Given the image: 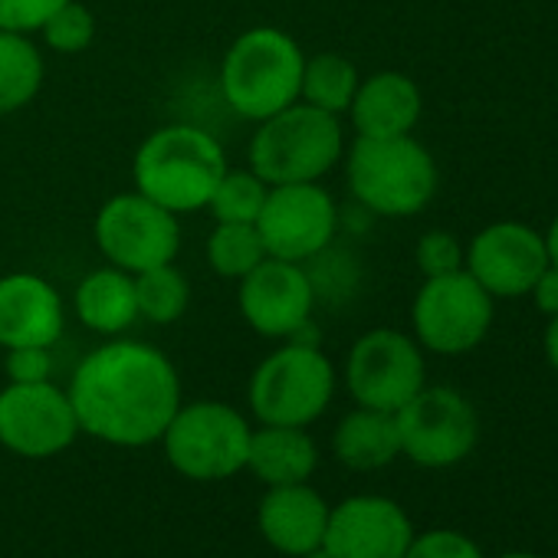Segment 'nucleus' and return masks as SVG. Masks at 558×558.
Here are the masks:
<instances>
[{"label": "nucleus", "mask_w": 558, "mask_h": 558, "mask_svg": "<svg viewBox=\"0 0 558 558\" xmlns=\"http://www.w3.org/2000/svg\"><path fill=\"white\" fill-rule=\"evenodd\" d=\"M345 385L359 408L395 414L427 385L424 349L398 329H372L349 349Z\"/></svg>", "instance_id": "12"}, {"label": "nucleus", "mask_w": 558, "mask_h": 558, "mask_svg": "<svg viewBox=\"0 0 558 558\" xmlns=\"http://www.w3.org/2000/svg\"><path fill=\"white\" fill-rule=\"evenodd\" d=\"M266 191L269 184L253 168H227L204 210H210L214 223H256Z\"/></svg>", "instance_id": "27"}, {"label": "nucleus", "mask_w": 558, "mask_h": 558, "mask_svg": "<svg viewBox=\"0 0 558 558\" xmlns=\"http://www.w3.org/2000/svg\"><path fill=\"white\" fill-rule=\"evenodd\" d=\"M319 290L303 263L266 256L256 269L240 279L236 306L243 323L263 339L306 342L313 332V310ZM319 345V342H316Z\"/></svg>", "instance_id": "13"}, {"label": "nucleus", "mask_w": 558, "mask_h": 558, "mask_svg": "<svg viewBox=\"0 0 558 558\" xmlns=\"http://www.w3.org/2000/svg\"><path fill=\"white\" fill-rule=\"evenodd\" d=\"M493 296L466 269L430 276L414 293L411 326L421 349L434 355H466L493 329Z\"/></svg>", "instance_id": "8"}, {"label": "nucleus", "mask_w": 558, "mask_h": 558, "mask_svg": "<svg viewBox=\"0 0 558 558\" xmlns=\"http://www.w3.org/2000/svg\"><path fill=\"white\" fill-rule=\"evenodd\" d=\"M404 558H483L476 542L453 529H430L424 535H414Z\"/></svg>", "instance_id": "31"}, {"label": "nucleus", "mask_w": 558, "mask_h": 558, "mask_svg": "<svg viewBox=\"0 0 558 558\" xmlns=\"http://www.w3.org/2000/svg\"><path fill=\"white\" fill-rule=\"evenodd\" d=\"M545 250H548V263H551V266H558V214H555V217H551V223H548Z\"/></svg>", "instance_id": "35"}, {"label": "nucleus", "mask_w": 558, "mask_h": 558, "mask_svg": "<svg viewBox=\"0 0 558 558\" xmlns=\"http://www.w3.org/2000/svg\"><path fill=\"white\" fill-rule=\"evenodd\" d=\"M138 319L151 326H174L191 306V283L174 263H161L135 272Z\"/></svg>", "instance_id": "25"}, {"label": "nucleus", "mask_w": 558, "mask_h": 558, "mask_svg": "<svg viewBox=\"0 0 558 558\" xmlns=\"http://www.w3.org/2000/svg\"><path fill=\"white\" fill-rule=\"evenodd\" d=\"M256 230L266 256L310 263L332 246L339 230V204L323 181L269 184Z\"/></svg>", "instance_id": "11"}, {"label": "nucleus", "mask_w": 558, "mask_h": 558, "mask_svg": "<svg viewBox=\"0 0 558 558\" xmlns=\"http://www.w3.org/2000/svg\"><path fill=\"white\" fill-rule=\"evenodd\" d=\"M359 83H362L359 66L349 57L332 53V50L316 53V57H306V63H303L300 99L342 119V116H349Z\"/></svg>", "instance_id": "24"}, {"label": "nucleus", "mask_w": 558, "mask_h": 558, "mask_svg": "<svg viewBox=\"0 0 558 558\" xmlns=\"http://www.w3.org/2000/svg\"><path fill=\"white\" fill-rule=\"evenodd\" d=\"M47 80V63L34 37L0 31V116L27 109Z\"/></svg>", "instance_id": "23"}, {"label": "nucleus", "mask_w": 558, "mask_h": 558, "mask_svg": "<svg viewBox=\"0 0 558 558\" xmlns=\"http://www.w3.org/2000/svg\"><path fill=\"white\" fill-rule=\"evenodd\" d=\"M300 558H336L326 545H319V548H313V551H306V555H300Z\"/></svg>", "instance_id": "36"}, {"label": "nucleus", "mask_w": 558, "mask_h": 558, "mask_svg": "<svg viewBox=\"0 0 558 558\" xmlns=\"http://www.w3.org/2000/svg\"><path fill=\"white\" fill-rule=\"evenodd\" d=\"M542 349H545V359H548V365L558 372V316H551V319H548V326H545V336H542Z\"/></svg>", "instance_id": "34"}, {"label": "nucleus", "mask_w": 558, "mask_h": 558, "mask_svg": "<svg viewBox=\"0 0 558 558\" xmlns=\"http://www.w3.org/2000/svg\"><path fill=\"white\" fill-rule=\"evenodd\" d=\"M499 558H538V555H532V551H506Z\"/></svg>", "instance_id": "37"}, {"label": "nucleus", "mask_w": 558, "mask_h": 558, "mask_svg": "<svg viewBox=\"0 0 558 558\" xmlns=\"http://www.w3.org/2000/svg\"><path fill=\"white\" fill-rule=\"evenodd\" d=\"M332 450L339 463L359 473L381 470L401 457V437H398V421L388 411H372L359 408L345 414L332 434Z\"/></svg>", "instance_id": "22"}, {"label": "nucleus", "mask_w": 558, "mask_h": 558, "mask_svg": "<svg viewBox=\"0 0 558 558\" xmlns=\"http://www.w3.org/2000/svg\"><path fill=\"white\" fill-rule=\"evenodd\" d=\"M223 171V145L207 129L191 122L161 125L145 135L132 161L135 191L178 217L204 210Z\"/></svg>", "instance_id": "2"}, {"label": "nucleus", "mask_w": 558, "mask_h": 558, "mask_svg": "<svg viewBox=\"0 0 558 558\" xmlns=\"http://www.w3.org/2000/svg\"><path fill=\"white\" fill-rule=\"evenodd\" d=\"M66 332V303L40 272L0 276V349H53Z\"/></svg>", "instance_id": "17"}, {"label": "nucleus", "mask_w": 558, "mask_h": 558, "mask_svg": "<svg viewBox=\"0 0 558 558\" xmlns=\"http://www.w3.org/2000/svg\"><path fill=\"white\" fill-rule=\"evenodd\" d=\"M303 47L279 27L243 31L220 60V96L236 119L263 122L300 102Z\"/></svg>", "instance_id": "3"}, {"label": "nucleus", "mask_w": 558, "mask_h": 558, "mask_svg": "<svg viewBox=\"0 0 558 558\" xmlns=\"http://www.w3.org/2000/svg\"><path fill=\"white\" fill-rule=\"evenodd\" d=\"M401 453L424 470H447L463 463L480 440V417L470 398L457 388H421L401 411H395Z\"/></svg>", "instance_id": "10"}, {"label": "nucleus", "mask_w": 558, "mask_h": 558, "mask_svg": "<svg viewBox=\"0 0 558 558\" xmlns=\"http://www.w3.org/2000/svg\"><path fill=\"white\" fill-rule=\"evenodd\" d=\"M414 538L408 512L385 496H352L329 509L323 545L336 558H404Z\"/></svg>", "instance_id": "16"}, {"label": "nucleus", "mask_w": 558, "mask_h": 558, "mask_svg": "<svg viewBox=\"0 0 558 558\" xmlns=\"http://www.w3.org/2000/svg\"><path fill=\"white\" fill-rule=\"evenodd\" d=\"M93 240L109 266L135 276L142 269L174 263L181 250V217L142 191H125L96 210Z\"/></svg>", "instance_id": "9"}, {"label": "nucleus", "mask_w": 558, "mask_h": 558, "mask_svg": "<svg viewBox=\"0 0 558 558\" xmlns=\"http://www.w3.org/2000/svg\"><path fill=\"white\" fill-rule=\"evenodd\" d=\"M4 372H8L11 385H37V381H50V375H53V355H50V349H40V345L8 349Z\"/></svg>", "instance_id": "32"}, {"label": "nucleus", "mask_w": 558, "mask_h": 558, "mask_svg": "<svg viewBox=\"0 0 558 558\" xmlns=\"http://www.w3.org/2000/svg\"><path fill=\"white\" fill-rule=\"evenodd\" d=\"M345 158L342 119L310 102H293L256 122L246 148L250 168L266 184H303L323 181Z\"/></svg>", "instance_id": "5"}, {"label": "nucleus", "mask_w": 558, "mask_h": 558, "mask_svg": "<svg viewBox=\"0 0 558 558\" xmlns=\"http://www.w3.org/2000/svg\"><path fill=\"white\" fill-rule=\"evenodd\" d=\"M66 0H0V31L34 37Z\"/></svg>", "instance_id": "30"}, {"label": "nucleus", "mask_w": 558, "mask_h": 558, "mask_svg": "<svg viewBox=\"0 0 558 558\" xmlns=\"http://www.w3.org/2000/svg\"><path fill=\"white\" fill-rule=\"evenodd\" d=\"M545 266V236L519 220H496L483 227L463 253V269L493 300L529 296Z\"/></svg>", "instance_id": "15"}, {"label": "nucleus", "mask_w": 558, "mask_h": 558, "mask_svg": "<svg viewBox=\"0 0 558 558\" xmlns=\"http://www.w3.org/2000/svg\"><path fill=\"white\" fill-rule=\"evenodd\" d=\"M336 395V365L316 342L290 339L269 352L250 378V411L259 424L310 427Z\"/></svg>", "instance_id": "6"}, {"label": "nucleus", "mask_w": 558, "mask_h": 558, "mask_svg": "<svg viewBox=\"0 0 558 558\" xmlns=\"http://www.w3.org/2000/svg\"><path fill=\"white\" fill-rule=\"evenodd\" d=\"M263 538L290 558H300L323 545L329 525V506L310 483L269 486L256 512Z\"/></svg>", "instance_id": "18"}, {"label": "nucleus", "mask_w": 558, "mask_h": 558, "mask_svg": "<svg viewBox=\"0 0 558 558\" xmlns=\"http://www.w3.org/2000/svg\"><path fill=\"white\" fill-rule=\"evenodd\" d=\"M529 296H532V303H535V310L542 313V316H558V266H545L542 269V276L532 283V290H529Z\"/></svg>", "instance_id": "33"}, {"label": "nucleus", "mask_w": 558, "mask_h": 558, "mask_svg": "<svg viewBox=\"0 0 558 558\" xmlns=\"http://www.w3.org/2000/svg\"><path fill=\"white\" fill-rule=\"evenodd\" d=\"M73 401L53 381L8 385L0 391V447L27 460H47L80 437Z\"/></svg>", "instance_id": "14"}, {"label": "nucleus", "mask_w": 558, "mask_h": 558, "mask_svg": "<svg viewBox=\"0 0 558 558\" xmlns=\"http://www.w3.org/2000/svg\"><path fill=\"white\" fill-rule=\"evenodd\" d=\"M342 161L349 191L368 214L404 220L421 214L437 194V161L414 135H355Z\"/></svg>", "instance_id": "4"}, {"label": "nucleus", "mask_w": 558, "mask_h": 558, "mask_svg": "<svg viewBox=\"0 0 558 558\" xmlns=\"http://www.w3.org/2000/svg\"><path fill=\"white\" fill-rule=\"evenodd\" d=\"M40 37L60 57L86 53L96 40V17L80 0H66V4L40 27Z\"/></svg>", "instance_id": "28"}, {"label": "nucleus", "mask_w": 558, "mask_h": 558, "mask_svg": "<svg viewBox=\"0 0 558 558\" xmlns=\"http://www.w3.org/2000/svg\"><path fill=\"white\" fill-rule=\"evenodd\" d=\"M463 243L450 230H427L414 246V263L424 272V279H430L463 269Z\"/></svg>", "instance_id": "29"}, {"label": "nucleus", "mask_w": 558, "mask_h": 558, "mask_svg": "<svg viewBox=\"0 0 558 558\" xmlns=\"http://www.w3.org/2000/svg\"><path fill=\"white\" fill-rule=\"evenodd\" d=\"M66 395L83 434L112 447H148L181 408V378L161 349L109 339L76 365Z\"/></svg>", "instance_id": "1"}, {"label": "nucleus", "mask_w": 558, "mask_h": 558, "mask_svg": "<svg viewBox=\"0 0 558 558\" xmlns=\"http://www.w3.org/2000/svg\"><path fill=\"white\" fill-rule=\"evenodd\" d=\"M424 116V96L408 73L381 70L359 83L349 106L355 135L362 138H398L411 135Z\"/></svg>", "instance_id": "19"}, {"label": "nucleus", "mask_w": 558, "mask_h": 558, "mask_svg": "<svg viewBox=\"0 0 558 558\" xmlns=\"http://www.w3.org/2000/svg\"><path fill=\"white\" fill-rule=\"evenodd\" d=\"M316 466H319V450L316 440L306 434V427L259 424V430L250 434L246 470L266 486L310 483Z\"/></svg>", "instance_id": "21"}, {"label": "nucleus", "mask_w": 558, "mask_h": 558, "mask_svg": "<svg viewBox=\"0 0 558 558\" xmlns=\"http://www.w3.org/2000/svg\"><path fill=\"white\" fill-rule=\"evenodd\" d=\"M73 313L89 332L119 339L138 323L135 276L119 266H99L86 272L73 293Z\"/></svg>", "instance_id": "20"}, {"label": "nucleus", "mask_w": 558, "mask_h": 558, "mask_svg": "<svg viewBox=\"0 0 558 558\" xmlns=\"http://www.w3.org/2000/svg\"><path fill=\"white\" fill-rule=\"evenodd\" d=\"M207 266L223 279H240L266 259V246L259 240L256 223H214L204 243Z\"/></svg>", "instance_id": "26"}, {"label": "nucleus", "mask_w": 558, "mask_h": 558, "mask_svg": "<svg viewBox=\"0 0 558 558\" xmlns=\"http://www.w3.org/2000/svg\"><path fill=\"white\" fill-rule=\"evenodd\" d=\"M246 417L223 401L181 404L161 434L168 463L187 480H227L246 470L250 450Z\"/></svg>", "instance_id": "7"}]
</instances>
